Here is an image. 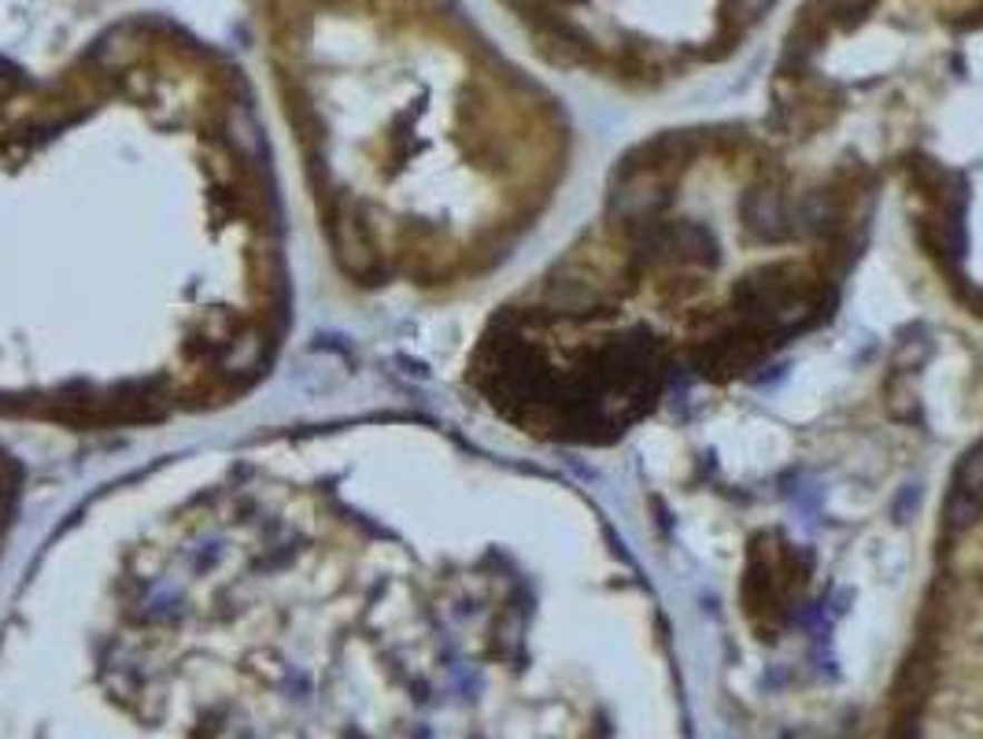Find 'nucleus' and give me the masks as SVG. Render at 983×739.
Returning <instances> with one entry per match:
<instances>
[{
    "label": "nucleus",
    "mask_w": 983,
    "mask_h": 739,
    "mask_svg": "<svg viewBox=\"0 0 983 739\" xmlns=\"http://www.w3.org/2000/svg\"><path fill=\"white\" fill-rule=\"evenodd\" d=\"M363 0L277 19L274 78L318 234L366 293H430L495 259L537 196L511 111Z\"/></svg>",
    "instance_id": "f03ea898"
},
{
    "label": "nucleus",
    "mask_w": 983,
    "mask_h": 739,
    "mask_svg": "<svg viewBox=\"0 0 983 739\" xmlns=\"http://www.w3.org/2000/svg\"><path fill=\"white\" fill-rule=\"evenodd\" d=\"M288 322L282 196L237 78L145 33L49 82L0 67V422L223 411Z\"/></svg>",
    "instance_id": "f257e3e1"
}]
</instances>
